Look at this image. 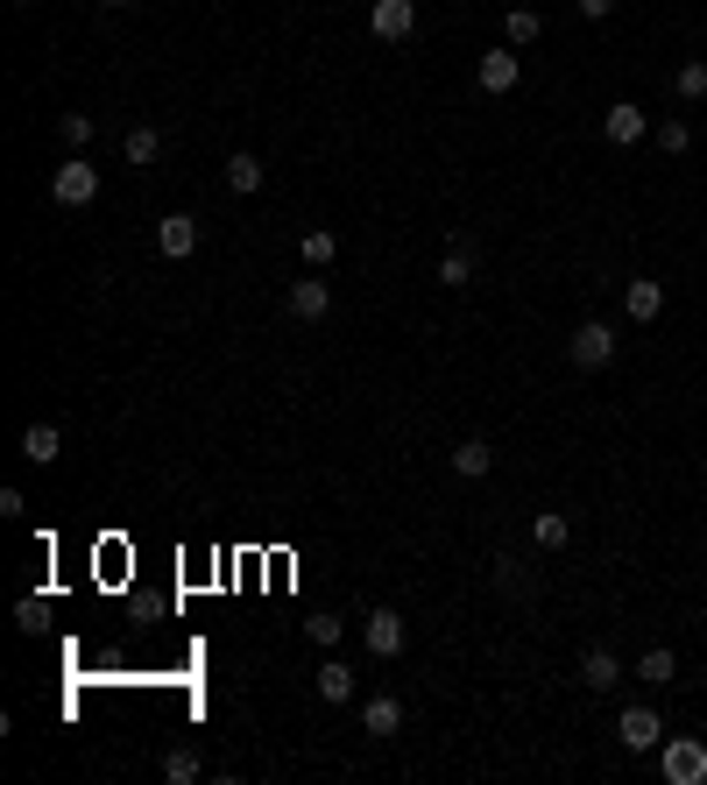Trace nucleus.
Segmentation results:
<instances>
[{
	"mask_svg": "<svg viewBox=\"0 0 707 785\" xmlns=\"http://www.w3.org/2000/svg\"><path fill=\"white\" fill-rule=\"evenodd\" d=\"M658 764H665V785H707V743L700 736H665V743H658Z\"/></svg>",
	"mask_w": 707,
	"mask_h": 785,
	"instance_id": "f257e3e1",
	"label": "nucleus"
},
{
	"mask_svg": "<svg viewBox=\"0 0 707 785\" xmlns=\"http://www.w3.org/2000/svg\"><path fill=\"white\" fill-rule=\"evenodd\" d=\"M615 743H623V750H637V758H644V750H658V743H665V715H658V707H623V715H615Z\"/></svg>",
	"mask_w": 707,
	"mask_h": 785,
	"instance_id": "f03ea898",
	"label": "nucleus"
},
{
	"mask_svg": "<svg viewBox=\"0 0 707 785\" xmlns=\"http://www.w3.org/2000/svg\"><path fill=\"white\" fill-rule=\"evenodd\" d=\"M50 199H57V206H93V199H99V163L71 156L64 171L50 177Z\"/></svg>",
	"mask_w": 707,
	"mask_h": 785,
	"instance_id": "7ed1b4c3",
	"label": "nucleus"
},
{
	"mask_svg": "<svg viewBox=\"0 0 707 785\" xmlns=\"http://www.w3.org/2000/svg\"><path fill=\"white\" fill-rule=\"evenodd\" d=\"M566 361H574V368H609V361H615V333H609L601 319L574 326V340H566Z\"/></svg>",
	"mask_w": 707,
	"mask_h": 785,
	"instance_id": "20e7f679",
	"label": "nucleus"
},
{
	"mask_svg": "<svg viewBox=\"0 0 707 785\" xmlns=\"http://www.w3.org/2000/svg\"><path fill=\"white\" fill-rule=\"evenodd\" d=\"M368 28H375V43H403L417 28V0H375L368 8Z\"/></svg>",
	"mask_w": 707,
	"mask_h": 785,
	"instance_id": "39448f33",
	"label": "nucleus"
},
{
	"mask_svg": "<svg viewBox=\"0 0 707 785\" xmlns=\"http://www.w3.org/2000/svg\"><path fill=\"white\" fill-rule=\"evenodd\" d=\"M403 637H411V630H403V616H397V609H368V623H361V644H368L375 658H397V652H403Z\"/></svg>",
	"mask_w": 707,
	"mask_h": 785,
	"instance_id": "423d86ee",
	"label": "nucleus"
},
{
	"mask_svg": "<svg viewBox=\"0 0 707 785\" xmlns=\"http://www.w3.org/2000/svg\"><path fill=\"white\" fill-rule=\"evenodd\" d=\"M191 248H199V220H191V213H163L156 220V255H163V262H185Z\"/></svg>",
	"mask_w": 707,
	"mask_h": 785,
	"instance_id": "0eeeda50",
	"label": "nucleus"
},
{
	"mask_svg": "<svg viewBox=\"0 0 707 785\" xmlns=\"http://www.w3.org/2000/svg\"><path fill=\"white\" fill-rule=\"evenodd\" d=\"M283 305H291V319L319 326L326 312H333V283H326V277H305V283H291V297H283Z\"/></svg>",
	"mask_w": 707,
	"mask_h": 785,
	"instance_id": "6e6552de",
	"label": "nucleus"
},
{
	"mask_svg": "<svg viewBox=\"0 0 707 785\" xmlns=\"http://www.w3.org/2000/svg\"><path fill=\"white\" fill-rule=\"evenodd\" d=\"M644 134H651V114H644L637 99H615V107H609V142L615 149H637Z\"/></svg>",
	"mask_w": 707,
	"mask_h": 785,
	"instance_id": "1a4fd4ad",
	"label": "nucleus"
},
{
	"mask_svg": "<svg viewBox=\"0 0 707 785\" xmlns=\"http://www.w3.org/2000/svg\"><path fill=\"white\" fill-rule=\"evenodd\" d=\"M474 79H481V93H517V79H523L517 50H488V57L474 65Z\"/></svg>",
	"mask_w": 707,
	"mask_h": 785,
	"instance_id": "9d476101",
	"label": "nucleus"
},
{
	"mask_svg": "<svg viewBox=\"0 0 707 785\" xmlns=\"http://www.w3.org/2000/svg\"><path fill=\"white\" fill-rule=\"evenodd\" d=\"M580 687H594V693L623 687V658H615L609 644H588V658H580Z\"/></svg>",
	"mask_w": 707,
	"mask_h": 785,
	"instance_id": "9b49d317",
	"label": "nucleus"
},
{
	"mask_svg": "<svg viewBox=\"0 0 707 785\" xmlns=\"http://www.w3.org/2000/svg\"><path fill=\"white\" fill-rule=\"evenodd\" d=\"M623 312L637 326H651L658 312H665V283H651V277H629V291H623Z\"/></svg>",
	"mask_w": 707,
	"mask_h": 785,
	"instance_id": "f8f14e48",
	"label": "nucleus"
},
{
	"mask_svg": "<svg viewBox=\"0 0 707 785\" xmlns=\"http://www.w3.org/2000/svg\"><path fill=\"white\" fill-rule=\"evenodd\" d=\"M531 538H538L545 552H566V546H574V517H566V509H538V517H531Z\"/></svg>",
	"mask_w": 707,
	"mask_h": 785,
	"instance_id": "ddd939ff",
	"label": "nucleus"
},
{
	"mask_svg": "<svg viewBox=\"0 0 707 785\" xmlns=\"http://www.w3.org/2000/svg\"><path fill=\"white\" fill-rule=\"evenodd\" d=\"M439 283H446V291H468V283H474V248H468V241H453V248L439 255Z\"/></svg>",
	"mask_w": 707,
	"mask_h": 785,
	"instance_id": "4468645a",
	"label": "nucleus"
},
{
	"mask_svg": "<svg viewBox=\"0 0 707 785\" xmlns=\"http://www.w3.org/2000/svg\"><path fill=\"white\" fill-rule=\"evenodd\" d=\"M361 729H368V736H397V729H403V701H389V693H375V701L361 707Z\"/></svg>",
	"mask_w": 707,
	"mask_h": 785,
	"instance_id": "2eb2a0df",
	"label": "nucleus"
},
{
	"mask_svg": "<svg viewBox=\"0 0 707 785\" xmlns=\"http://www.w3.org/2000/svg\"><path fill=\"white\" fill-rule=\"evenodd\" d=\"M453 474H468V481L495 474V446H488V440H460V446H453Z\"/></svg>",
	"mask_w": 707,
	"mask_h": 785,
	"instance_id": "dca6fc26",
	"label": "nucleus"
},
{
	"mask_svg": "<svg viewBox=\"0 0 707 785\" xmlns=\"http://www.w3.org/2000/svg\"><path fill=\"white\" fill-rule=\"evenodd\" d=\"M22 453H28L36 467H50L57 453H64V432H57V425H28V432H22Z\"/></svg>",
	"mask_w": 707,
	"mask_h": 785,
	"instance_id": "f3484780",
	"label": "nucleus"
},
{
	"mask_svg": "<svg viewBox=\"0 0 707 785\" xmlns=\"http://www.w3.org/2000/svg\"><path fill=\"white\" fill-rule=\"evenodd\" d=\"M297 255H305L311 269H333V255H340V234H333V226H311V234L297 241Z\"/></svg>",
	"mask_w": 707,
	"mask_h": 785,
	"instance_id": "a211bd4d",
	"label": "nucleus"
},
{
	"mask_svg": "<svg viewBox=\"0 0 707 785\" xmlns=\"http://www.w3.org/2000/svg\"><path fill=\"white\" fill-rule=\"evenodd\" d=\"M227 185L234 191H262V156H255V149H234L227 156Z\"/></svg>",
	"mask_w": 707,
	"mask_h": 785,
	"instance_id": "6ab92c4d",
	"label": "nucleus"
},
{
	"mask_svg": "<svg viewBox=\"0 0 707 785\" xmlns=\"http://www.w3.org/2000/svg\"><path fill=\"white\" fill-rule=\"evenodd\" d=\"M637 679H644V687H672V679H680V658H672V652H644L637 658Z\"/></svg>",
	"mask_w": 707,
	"mask_h": 785,
	"instance_id": "aec40b11",
	"label": "nucleus"
},
{
	"mask_svg": "<svg viewBox=\"0 0 707 785\" xmlns=\"http://www.w3.org/2000/svg\"><path fill=\"white\" fill-rule=\"evenodd\" d=\"M319 693H326V701H354V666L326 658V666H319Z\"/></svg>",
	"mask_w": 707,
	"mask_h": 785,
	"instance_id": "412c9836",
	"label": "nucleus"
},
{
	"mask_svg": "<svg viewBox=\"0 0 707 785\" xmlns=\"http://www.w3.org/2000/svg\"><path fill=\"white\" fill-rule=\"evenodd\" d=\"M538 8H509V22H503V36H509V50H523V43H538Z\"/></svg>",
	"mask_w": 707,
	"mask_h": 785,
	"instance_id": "4be33fe9",
	"label": "nucleus"
},
{
	"mask_svg": "<svg viewBox=\"0 0 707 785\" xmlns=\"http://www.w3.org/2000/svg\"><path fill=\"white\" fill-rule=\"evenodd\" d=\"M120 156H128V163H156V156H163V134H156V128H128Z\"/></svg>",
	"mask_w": 707,
	"mask_h": 785,
	"instance_id": "5701e85b",
	"label": "nucleus"
},
{
	"mask_svg": "<svg viewBox=\"0 0 707 785\" xmlns=\"http://www.w3.org/2000/svg\"><path fill=\"white\" fill-rule=\"evenodd\" d=\"M658 149H665V156H686V149H694V128H686V120H658Z\"/></svg>",
	"mask_w": 707,
	"mask_h": 785,
	"instance_id": "b1692460",
	"label": "nucleus"
},
{
	"mask_svg": "<svg viewBox=\"0 0 707 785\" xmlns=\"http://www.w3.org/2000/svg\"><path fill=\"white\" fill-rule=\"evenodd\" d=\"M199 772H205V764H199V750H170V758H163V778H170V785H191Z\"/></svg>",
	"mask_w": 707,
	"mask_h": 785,
	"instance_id": "393cba45",
	"label": "nucleus"
},
{
	"mask_svg": "<svg viewBox=\"0 0 707 785\" xmlns=\"http://www.w3.org/2000/svg\"><path fill=\"white\" fill-rule=\"evenodd\" d=\"M680 99H707V57H694V65H680Z\"/></svg>",
	"mask_w": 707,
	"mask_h": 785,
	"instance_id": "a878e982",
	"label": "nucleus"
},
{
	"mask_svg": "<svg viewBox=\"0 0 707 785\" xmlns=\"http://www.w3.org/2000/svg\"><path fill=\"white\" fill-rule=\"evenodd\" d=\"M305 637H311V644H326V652H333V644L347 637V623H340V616H311V623H305Z\"/></svg>",
	"mask_w": 707,
	"mask_h": 785,
	"instance_id": "bb28decb",
	"label": "nucleus"
},
{
	"mask_svg": "<svg viewBox=\"0 0 707 785\" xmlns=\"http://www.w3.org/2000/svg\"><path fill=\"white\" fill-rule=\"evenodd\" d=\"M57 134H64L71 149H85V142H93V114H64V120H57Z\"/></svg>",
	"mask_w": 707,
	"mask_h": 785,
	"instance_id": "cd10ccee",
	"label": "nucleus"
},
{
	"mask_svg": "<svg viewBox=\"0 0 707 785\" xmlns=\"http://www.w3.org/2000/svg\"><path fill=\"white\" fill-rule=\"evenodd\" d=\"M495 587H503V595H531V581L517 573V560H495Z\"/></svg>",
	"mask_w": 707,
	"mask_h": 785,
	"instance_id": "c85d7f7f",
	"label": "nucleus"
},
{
	"mask_svg": "<svg viewBox=\"0 0 707 785\" xmlns=\"http://www.w3.org/2000/svg\"><path fill=\"white\" fill-rule=\"evenodd\" d=\"M14 616H22V630H28V637L43 630V601H36V595H22V609H14Z\"/></svg>",
	"mask_w": 707,
	"mask_h": 785,
	"instance_id": "c756f323",
	"label": "nucleus"
},
{
	"mask_svg": "<svg viewBox=\"0 0 707 785\" xmlns=\"http://www.w3.org/2000/svg\"><path fill=\"white\" fill-rule=\"evenodd\" d=\"M580 14H588V22H609V14H615V0H580Z\"/></svg>",
	"mask_w": 707,
	"mask_h": 785,
	"instance_id": "7c9ffc66",
	"label": "nucleus"
},
{
	"mask_svg": "<svg viewBox=\"0 0 707 785\" xmlns=\"http://www.w3.org/2000/svg\"><path fill=\"white\" fill-rule=\"evenodd\" d=\"M99 8H134V0H99Z\"/></svg>",
	"mask_w": 707,
	"mask_h": 785,
	"instance_id": "2f4dec72",
	"label": "nucleus"
},
{
	"mask_svg": "<svg viewBox=\"0 0 707 785\" xmlns=\"http://www.w3.org/2000/svg\"><path fill=\"white\" fill-rule=\"evenodd\" d=\"M14 8H28V0H14Z\"/></svg>",
	"mask_w": 707,
	"mask_h": 785,
	"instance_id": "473e14b6",
	"label": "nucleus"
}]
</instances>
